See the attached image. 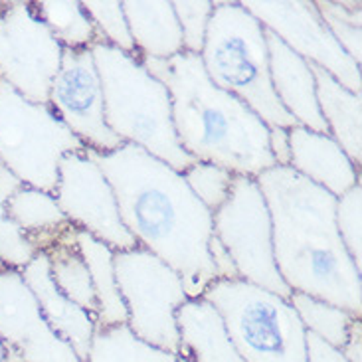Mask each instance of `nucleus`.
Instances as JSON below:
<instances>
[{
	"label": "nucleus",
	"mask_w": 362,
	"mask_h": 362,
	"mask_svg": "<svg viewBox=\"0 0 362 362\" xmlns=\"http://www.w3.org/2000/svg\"><path fill=\"white\" fill-rule=\"evenodd\" d=\"M141 62L167 86L178 143L194 160L254 178L275 167L269 127L244 101L212 83L200 56L182 52Z\"/></svg>",
	"instance_id": "3"
},
{
	"label": "nucleus",
	"mask_w": 362,
	"mask_h": 362,
	"mask_svg": "<svg viewBox=\"0 0 362 362\" xmlns=\"http://www.w3.org/2000/svg\"><path fill=\"white\" fill-rule=\"evenodd\" d=\"M317 105L327 133L343 147L356 167L362 163V93L343 88L325 69L311 64Z\"/></svg>",
	"instance_id": "19"
},
{
	"label": "nucleus",
	"mask_w": 362,
	"mask_h": 362,
	"mask_svg": "<svg viewBox=\"0 0 362 362\" xmlns=\"http://www.w3.org/2000/svg\"><path fill=\"white\" fill-rule=\"evenodd\" d=\"M307 362H346L339 349L321 341L319 337L307 333Z\"/></svg>",
	"instance_id": "34"
},
{
	"label": "nucleus",
	"mask_w": 362,
	"mask_h": 362,
	"mask_svg": "<svg viewBox=\"0 0 362 362\" xmlns=\"http://www.w3.org/2000/svg\"><path fill=\"white\" fill-rule=\"evenodd\" d=\"M267 32L275 34L289 49L305 62L331 74L343 88L362 93L361 66L346 56L339 42L317 12L315 2L307 0H244L242 2Z\"/></svg>",
	"instance_id": "11"
},
{
	"label": "nucleus",
	"mask_w": 362,
	"mask_h": 362,
	"mask_svg": "<svg viewBox=\"0 0 362 362\" xmlns=\"http://www.w3.org/2000/svg\"><path fill=\"white\" fill-rule=\"evenodd\" d=\"M202 299L222 315L244 362H307V331L287 299L244 279H216Z\"/></svg>",
	"instance_id": "6"
},
{
	"label": "nucleus",
	"mask_w": 362,
	"mask_h": 362,
	"mask_svg": "<svg viewBox=\"0 0 362 362\" xmlns=\"http://www.w3.org/2000/svg\"><path fill=\"white\" fill-rule=\"evenodd\" d=\"M0 339L24 362H81L44 319L18 269H0Z\"/></svg>",
	"instance_id": "14"
},
{
	"label": "nucleus",
	"mask_w": 362,
	"mask_h": 362,
	"mask_svg": "<svg viewBox=\"0 0 362 362\" xmlns=\"http://www.w3.org/2000/svg\"><path fill=\"white\" fill-rule=\"evenodd\" d=\"M6 212L36 252H46L59 235L71 228L56 196L26 185H20L6 198Z\"/></svg>",
	"instance_id": "21"
},
{
	"label": "nucleus",
	"mask_w": 362,
	"mask_h": 362,
	"mask_svg": "<svg viewBox=\"0 0 362 362\" xmlns=\"http://www.w3.org/2000/svg\"><path fill=\"white\" fill-rule=\"evenodd\" d=\"M89 14L93 26L98 30L99 40L113 48L123 49L127 54L137 56L135 44L129 32L127 18L123 12V2H99V0H86L81 2Z\"/></svg>",
	"instance_id": "30"
},
{
	"label": "nucleus",
	"mask_w": 362,
	"mask_h": 362,
	"mask_svg": "<svg viewBox=\"0 0 362 362\" xmlns=\"http://www.w3.org/2000/svg\"><path fill=\"white\" fill-rule=\"evenodd\" d=\"M88 362H178V354L141 341L127 325L95 329Z\"/></svg>",
	"instance_id": "24"
},
{
	"label": "nucleus",
	"mask_w": 362,
	"mask_h": 362,
	"mask_svg": "<svg viewBox=\"0 0 362 362\" xmlns=\"http://www.w3.org/2000/svg\"><path fill=\"white\" fill-rule=\"evenodd\" d=\"M48 103L86 151L103 155L125 145L105 121L103 89L91 48L64 49Z\"/></svg>",
	"instance_id": "13"
},
{
	"label": "nucleus",
	"mask_w": 362,
	"mask_h": 362,
	"mask_svg": "<svg viewBox=\"0 0 362 362\" xmlns=\"http://www.w3.org/2000/svg\"><path fill=\"white\" fill-rule=\"evenodd\" d=\"M56 196L69 224L88 232L115 252L137 247L119 214L115 192L88 151H74L59 160Z\"/></svg>",
	"instance_id": "12"
},
{
	"label": "nucleus",
	"mask_w": 362,
	"mask_h": 362,
	"mask_svg": "<svg viewBox=\"0 0 362 362\" xmlns=\"http://www.w3.org/2000/svg\"><path fill=\"white\" fill-rule=\"evenodd\" d=\"M180 351L188 362H244L222 315L206 299H188L177 311Z\"/></svg>",
	"instance_id": "18"
},
{
	"label": "nucleus",
	"mask_w": 362,
	"mask_h": 362,
	"mask_svg": "<svg viewBox=\"0 0 362 362\" xmlns=\"http://www.w3.org/2000/svg\"><path fill=\"white\" fill-rule=\"evenodd\" d=\"M267 54H269V76L275 98L295 119L297 125L317 133H327L321 111L317 105L315 78L311 64L289 49L275 34L265 30Z\"/></svg>",
	"instance_id": "17"
},
{
	"label": "nucleus",
	"mask_w": 362,
	"mask_h": 362,
	"mask_svg": "<svg viewBox=\"0 0 362 362\" xmlns=\"http://www.w3.org/2000/svg\"><path fill=\"white\" fill-rule=\"evenodd\" d=\"M287 301L295 309V313L303 323L307 333L319 337L321 341L339 351L344 346L349 333H351V327L358 319L353 313L327 303L323 299L299 293V291H291Z\"/></svg>",
	"instance_id": "26"
},
{
	"label": "nucleus",
	"mask_w": 362,
	"mask_h": 362,
	"mask_svg": "<svg viewBox=\"0 0 362 362\" xmlns=\"http://www.w3.org/2000/svg\"><path fill=\"white\" fill-rule=\"evenodd\" d=\"M289 168L334 198L361 185V167L354 165L329 133L295 125L289 129Z\"/></svg>",
	"instance_id": "15"
},
{
	"label": "nucleus",
	"mask_w": 362,
	"mask_h": 362,
	"mask_svg": "<svg viewBox=\"0 0 362 362\" xmlns=\"http://www.w3.org/2000/svg\"><path fill=\"white\" fill-rule=\"evenodd\" d=\"M91 54L101 79L109 129L123 143L141 147L178 173L192 167L196 160L182 151L175 133L167 86L143 66L139 56L103 42L91 46Z\"/></svg>",
	"instance_id": "4"
},
{
	"label": "nucleus",
	"mask_w": 362,
	"mask_h": 362,
	"mask_svg": "<svg viewBox=\"0 0 362 362\" xmlns=\"http://www.w3.org/2000/svg\"><path fill=\"white\" fill-rule=\"evenodd\" d=\"M186 185L192 190V194L214 214L220 206L228 200L232 192L235 175L224 167H218L212 163L196 160L192 167L182 173Z\"/></svg>",
	"instance_id": "29"
},
{
	"label": "nucleus",
	"mask_w": 362,
	"mask_h": 362,
	"mask_svg": "<svg viewBox=\"0 0 362 362\" xmlns=\"http://www.w3.org/2000/svg\"><path fill=\"white\" fill-rule=\"evenodd\" d=\"M4 358H6V349H4V343L0 339V362H4Z\"/></svg>",
	"instance_id": "37"
},
{
	"label": "nucleus",
	"mask_w": 362,
	"mask_h": 362,
	"mask_svg": "<svg viewBox=\"0 0 362 362\" xmlns=\"http://www.w3.org/2000/svg\"><path fill=\"white\" fill-rule=\"evenodd\" d=\"M255 180L269 208L275 265L285 285L362 319V272L337 232V198L289 167L269 168Z\"/></svg>",
	"instance_id": "2"
},
{
	"label": "nucleus",
	"mask_w": 362,
	"mask_h": 362,
	"mask_svg": "<svg viewBox=\"0 0 362 362\" xmlns=\"http://www.w3.org/2000/svg\"><path fill=\"white\" fill-rule=\"evenodd\" d=\"M178 362H188L186 358H182V356H178Z\"/></svg>",
	"instance_id": "38"
},
{
	"label": "nucleus",
	"mask_w": 362,
	"mask_h": 362,
	"mask_svg": "<svg viewBox=\"0 0 362 362\" xmlns=\"http://www.w3.org/2000/svg\"><path fill=\"white\" fill-rule=\"evenodd\" d=\"M22 185L0 165V269H24L36 257V247L6 212V198Z\"/></svg>",
	"instance_id": "27"
},
{
	"label": "nucleus",
	"mask_w": 362,
	"mask_h": 362,
	"mask_svg": "<svg viewBox=\"0 0 362 362\" xmlns=\"http://www.w3.org/2000/svg\"><path fill=\"white\" fill-rule=\"evenodd\" d=\"M64 48L40 18L36 2L10 0L0 8V79L34 103H48Z\"/></svg>",
	"instance_id": "10"
},
{
	"label": "nucleus",
	"mask_w": 362,
	"mask_h": 362,
	"mask_svg": "<svg viewBox=\"0 0 362 362\" xmlns=\"http://www.w3.org/2000/svg\"><path fill=\"white\" fill-rule=\"evenodd\" d=\"M269 153L275 160V167H289V129L269 127Z\"/></svg>",
	"instance_id": "35"
},
{
	"label": "nucleus",
	"mask_w": 362,
	"mask_h": 362,
	"mask_svg": "<svg viewBox=\"0 0 362 362\" xmlns=\"http://www.w3.org/2000/svg\"><path fill=\"white\" fill-rule=\"evenodd\" d=\"M24 281L36 297L44 319L56 331L62 341L74 349L81 362H88L91 341L95 334V317L81 309L59 291L49 274L48 255L38 252L24 269H20Z\"/></svg>",
	"instance_id": "16"
},
{
	"label": "nucleus",
	"mask_w": 362,
	"mask_h": 362,
	"mask_svg": "<svg viewBox=\"0 0 362 362\" xmlns=\"http://www.w3.org/2000/svg\"><path fill=\"white\" fill-rule=\"evenodd\" d=\"M88 153L113 188L123 226L139 247L180 275L188 299H200L216 281L208 252L212 212L192 194L182 173L129 143L103 155Z\"/></svg>",
	"instance_id": "1"
},
{
	"label": "nucleus",
	"mask_w": 362,
	"mask_h": 362,
	"mask_svg": "<svg viewBox=\"0 0 362 362\" xmlns=\"http://www.w3.org/2000/svg\"><path fill=\"white\" fill-rule=\"evenodd\" d=\"M76 244L83 262L88 265L91 284L95 289L98 299V329L127 325V309L123 305L121 293L115 277V250L103 244L101 240L93 238L83 230L76 232Z\"/></svg>",
	"instance_id": "22"
},
{
	"label": "nucleus",
	"mask_w": 362,
	"mask_h": 362,
	"mask_svg": "<svg viewBox=\"0 0 362 362\" xmlns=\"http://www.w3.org/2000/svg\"><path fill=\"white\" fill-rule=\"evenodd\" d=\"M341 353L346 362H362V319H356L353 323Z\"/></svg>",
	"instance_id": "36"
},
{
	"label": "nucleus",
	"mask_w": 362,
	"mask_h": 362,
	"mask_svg": "<svg viewBox=\"0 0 362 362\" xmlns=\"http://www.w3.org/2000/svg\"><path fill=\"white\" fill-rule=\"evenodd\" d=\"M173 8L177 14L178 26L182 32V44L185 52L200 56V52L204 48L206 30L208 22L214 12V2L210 0H200V2H173Z\"/></svg>",
	"instance_id": "32"
},
{
	"label": "nucleus",
	"mask_w": 362,
	"mask_h": 362,
	"mask_svg": "<svg viewBox=\"0 0 362 362\" xmlns=\"http://www.w3.org/2000/svg\"><path fill=\"white\" fill-rule=\"evenodd\" d=\"M212 234L230 254L240 279L289 299L291 289L275 265L269 208L254 177L235 175L228 200L212 214Z\"/></svg>",
	"instance_id": "9"
},
{
	"label": "nucleus",
	"mask_w": 362,
	"mask_h": 362,
	"mask_svg": "<svg viewBox=\"0 0 362 362\" xmlns=\"http://www.w3.org/2000/svg\"><path fill=\"white\" fill-rule=\"evenodd\" d=\"M334 224L346 254L362 272V185L337 198Z\"/></svg>",
	"instance_id": "31"
},
{
	"label": "nucleus",
	"mask_w": 362,
	"mask_h": 362,
	"mask_svg": "<svg viewBox=\"0 0 362 362\" xmlns=\"http://www.w3.org/2000/svg\"><path fill=\"white\" fill-rule=\"evenodd\" d=\"M113 264L131 333L153 346L178 354L177 311L188 301L180 275L139 245L115 252Z\"/></svg>",
	"instance_id": "8"
},
{
	"label": "nucleus",
	"mask_w": 362,
	"mask_h": 362,
	"mask_svg": "<svg viewBox=\"0 0 362 362\" xmlns=\"http://www.w3.org/2000/svg\"><path fill=\"white\" fill-rule=\"evenodd\" d=\"M319 16L339 46L358 66L362 62V2H315Z\"/></svg>",
	"instance_id": "28"
},
{
	"label": "nucleus",
	"mask_w": 362,
	"mask_h": 362,
	"mask_svg": "<svg viewBox=\"0 0 362 362\" xmlns=\"http://www.w3.org/2000/svg\"><path fill=\"white\" fill-rule=\"evenodd\" d=\"M200 59L212 83L244 101L267 127L297 125L274 93L265 28L242 2H214Z\"/></svg>",
	"instance_id": "5"
},
{
	"label": "nucleus",
	"mask_w": 362,
	"mask_h": 362,
	"mask_svg": "<svg viewBox=\"0 0 362 362\" xmlns=\"http://www.w3.org/2000/svg\"><path fill=\"white\" fill-rule=\"evenodd\" d=\"M139 59H168L185 52L173 2H123Z\"/></svg>",
	"instance_id": "20"
},
{
	"label": "nucleus",
	"mask_w": 362,
	"mask_h": 362,
	"mask_svg": "<svg viewBox=\"0 0 362 362\" xmlns=\"http://www.w3.org/2000/svg\"><path fill=\"white\" fill-rule=\"evenodd\" d=\"M36 6L40 18L44 20L52 36L58 40L64 49L91 48L101 42L89 14L78 0H42L36 2Z\"/></svg>",
	"instance_id": "25"
},
{
	"label": "nucleus",
	"mask_w": 362,
	"mask_h": 362,
	"mask_svg": "<svg viewBox=\"0 0 362 362\" xmlns=\"http://www.w3.org/2000/svg\"><path fill=\"white\" fill-rule=\"evenodd\" d=\"M76 232H78V228L71 226L49 245L44 254L48 255L49 274H52L56 287L74 303L86 309L89 315H93L98 321L95 289L91 284L88 265L83 262L78 244H76Z\"/></svg>",
	"instance_id": "23"
},
{
	"label": "nucleus",
	"mask_w": 362,
	"mask_h": 362,
	"mask_svg": "<svg viewBox=\"0 0 362 362\" xmlns=\"http://www.w3.org/2000/svg\"><path fill=\"white\" fill-rule=\"evenodd\" d=\"M86 151L49 103L22 98L0 79V165L22 185L54 192L59 160Z\"/></svg>",
	"instance_id": "7"
},
{
	"label": "nucleus",
	"mask_w": 362,
	"mask_h": 362,
	"mask_svg": "<svg viewBox=\"0 0 362 362\" xmlns=\"http://www.w3.org/2000/svg\"><path fill=\"white\" fill-rule=\"evenodd\" d=\"M0 8H2V0H0Z\"/></svg>",
	"instance_id": "39"
},
{
	"label": "nucleus",
	"mask_w": 362,
	"mask_h": 362,
	"mask_svg": "<svg viewBox=\"0 0 362 362\" xmlns=\"http://www.w3.org/2000/svg\"><path fill=\"white\" fill-rule=\"evenodd\" d=\"M208 252H210V259H212V265H214L216 279H240L232 257H230V254L226 252V247L220 244V240L214 234L210 238Z\"/></svg>",
	"instance_id": "33"
}]
</instances>
